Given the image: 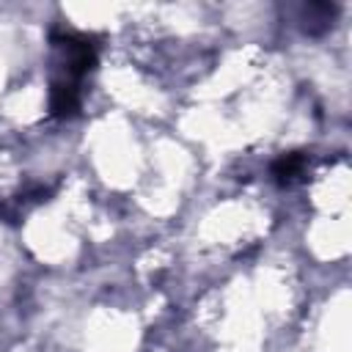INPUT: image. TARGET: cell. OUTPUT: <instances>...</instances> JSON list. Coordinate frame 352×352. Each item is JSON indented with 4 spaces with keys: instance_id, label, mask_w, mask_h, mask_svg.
Listing matches in <instances>:
<instances>
[{
    "instance_id": "obj_1",
    "label": "cell",
    "mask_w": 352,
    "mask_h": 352,
    "mask_svg": "<svg viewBox=\"0 0 352 352\" xmlns=\"http://www.w3.org/2000/svg\"><path fill=\"white\" fill-rule=\"evenodd\" d=\"M77 107H80V94H77L74 82L58 80V82L52 85V91H50V110H52V116L66 118V116H72Z\"/></svg>"
},
{
    "instance_id": "obj_2",
    "label": "cell",
    "mask_w": 352,
    "mask_h": 352,
    "mask_svg": "<svg viewBox=\"0 0 352 352\" xmlns=\"http://www.w3.org/2000/svg\"><path fill=\"white\" fill-rule=\"evenodd\" d=\"M302 168H305V157H302V154H283V157L272 165V173H275V179H278L280 184H289Z\"/></svg>"
}]
</instances>
